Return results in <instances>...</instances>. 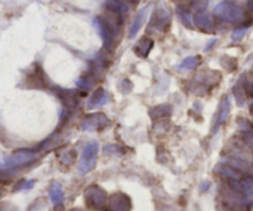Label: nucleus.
<instances>
[{"label": "nucleus", "mask_w": 253, "mask_h": 211, "mask_svg": "<svg viewBox=\"0 0 253 211\" xmlns=\"http://www.w3.org/2000/svg\"><path fill=\"white\" fill-rule=\"evenodd\" d=\"M214 16L221 21L231 22V24H240L242 22L244 27H250L252 21L246 22V14L244 9L239 4L234 1H222L217 4L214 9Z\"/></svg>", "instance_id": "1"}, {"label": "nucleus", "mask_w": 253, "mask_h": 211, "mask_svg": "<svg viewBox=\"0 0 253 211\" xmlns=\"http://www.w3.org/2000/svg\"><path fill=\"white\" fill-rule=\"evenodd\" d=\"M93 25L103 40L104 48L108 52H114L116 47V35H118L119 25L109 19H105L104 16H96L93 20Z\"/></svg>", "instance_id": "2"}, {"label": "nucleus", "mask_w": 253, "mask_h": 211, "mask_svg": "<svg viewBox=\"0 0 253 211\" xmlns=\"http://www.w3.org/2000/svg\"><path fill=\"white\" fill-rule=\"evenodd\" d=\"M170 22H172V12H170L169 7L163 2H160L151 15L150 22L147 25V31L151 34L166 32L169 29Z\"/></svg>", "instance_id": "3"}, {"label": "nucleus", "mask_w": 253, "mask_h": 211, "mask_svg": "<svg viewBox=\"0 0 253 211\" xmlns=\"http://www.w3.org/2000/svg\"><path fill=\"white\" fill-rule=\"evenodd\" d=\"M98 151H99L98 142H91L85 146L83 153H82L81 162H79V166H78L79 174L84 175L86 174V173L91 172V170L95 168Z\"/></svg>", "instance_id": "4"}, {"label": "nucleus", "mask_w": 253, "mask_h": 211, "mask_svg": "<svg viewBox=\"0 0 253 211\" xmlns=\"http://www.w3.org/2000/svg\"><path fill=\"white\" fill-rule=\"evenodd\" d=\"M84 199H85V204L89 209L98 210L105 207L108 203V195L103 188L98 187V185H91L84 193Z\"/></svg>", "instance_id": "5"}, {"label": "nucleus", "mask_w": 253, "mask_h": 211, "mask_svg": "<svg viewBox=\"0 0 253 211\" xmlns=\"http://www.w3.org/2000/svg\"><path fill=\"white\" fill-rule=\"evenodd\" d=\"M36 156L30 151H20V152L14 153L10 156L4 163H2V168H16L21 167V166L29 165L32 161H35Z\"/></svg>", "instance_id": "6"}, {"label": "nucleus", "mask_w": 253, "mask_h": 211, "mask_svg": "<svg viewBox=\"0 0 253 211\" xmlns=\"http://www.w3.org/2000/svg\"><path fill=\"white\" fill-rule=\"evenodd\" d=\"M109 124L108 118L104 114H90L86 115L82 121V128L85 131H93V130H101V128L106 127Z\"/></svg>", "instance_id": "7"}, {"label": "nucleus", "mask_w": 253, "mask_h": 211, "mask_svg": "<svg viewBox=\"0 0 253 211\" xmlns=\"http://www.w3.org/2000/svg\"><path fill=\"white\" fill-rule=\"evenodd\" d=\"M109 205L113 211H128L131 209V200L124 193H115L109 198Z\"/></svg>", "instance_id": "8"}, {"label": "nucleus", "mask_w": 253, "mask_h": 211, "mask_svg": "<svg viewBox=\"0 0 253 211\" xmlns=\"http://www.w3.org/2000/svg\"><path fill=\"white\" fill-rule=\"evenodd\" d=\"M150 7H151V4L147 5V6L142 7L141 10H138L137 14L135 15L132 22H131L130 31H128V37H130V39H133V37L138 34V31L141 30L142 25L145 24L146 17H147L148 11H150Z\"/></svg>", "instance_id": "9"}, {"label": "nucleus", "mask_w": 253, "mask_h": 211, "mask_svg": "<svg viewBox=\"0 0 253 211\" xmlns=\"http://www.w3.org/2000/svg\"><path fill=\"white\" fill-rule=\"evenodd\" d=\"M153 44H155V42H153L152 39H150V37L147 36H143L141 37L137 41V43L135 44L133 51H135V53L137 54L138 57H141V58H147L150 52L152 51Z\"/></svg>", "instance_id": "10"}, {"label": "nucleus", "mask_w": 253, "mask_h": 211, "mask_svg": "<svg viewBox=\"0 0 253 211\" xmlns=\"http://www.w3.org/2000/svg\"><path fill=\"white\" fill-rule=\"evenodd\" d=\"M193 21L198 29L207 32V34H211L214 31V24L205 12H195V15L193 16Z\"/></svg>", "instance_id": "11"}, {"label": "nucleus", "mask_w": 253, "mask_h": 211, "mask_svg": "<svg viewBox=\"0 0 253 211\" xmlns=\"http://www.w3.org/2000/svg\"><path fill=\"white\" fill-rule=\"evenodd\" d=\"M230 113V100L229 96H224L219 105V110H217V115H216V123H215L214 126V132H217L220 128V126L226 121L227 116H229Z\"/></svg>", "instance_id": "12"}, {"label": "nucleus", "mask_w": 253, "mask_h": 211, "mask_svg": "<svg viewBox=\"0 0 253 211\" xmlns=\"http://www.w3.org/2000/svg\"><path fill=\"white\" fill-rule=\"evenodd\" d=\"M109 100V95L103 88H99L91 94V96L89 98L88 100V108L89 109H96V108H100V106L105 105Z\"/></svg>", "instance_id": "13"}, {"label": "nucleus", "mask_w": 253, "mask_h": 211, "mask_svg": "<svg viewBox=\"0 0 253 211\" xmlns=\"http://www.w3.org/2000/svg\"><path fill=\"white\" fill-rule=\"evenodd\" d=\"M49 198H51V202L56 207L62 205V203H63V188H62V185L58 182H53L49 185Z\"/></svg>", "instance_id": "14"}, {"label": "nucleus", "mask_w": 253, "mask_h": 211, "mask_svg": "<svg viewBox=\"0 0 253 211\" xmlns=\"http://www.w3.org/2000/svg\"><path fill=\"white\" fill-rule=\"evenodd\" d=\"M177 16L178 19H179V21L182 22L185 27L193 29V25H192L193 16L192 14H190L189 7L185 6V5H179V6L177 7Z\"/></svg>", "instance_id": "15"}, {"label": "nucleus", "mask_w": 253, "mask_h": 211, "mask_svg": "<svg viewBox=\"0 0 253 211\" xmlns=\"http://www.w3.org/2000/svg\"><path fill=\"white\" fill-rule=\"evenodd\" d=\"M105 6L106 9L114 12H120V14L128 12V6L123 0H106Z\"/></svg>", "instance_id": "16"}, {"label": "nucleus", "mask_w": 253, "mask_h": 211, "mask_svg": "<svg viewBox=\"0 0 253 211\" xmlns=\"http://www.w3.org/2000/svg\"><path fill=\"white\" fill-rule=\"evenodd\" d=\"M202 63V57L200 56H190L187 57L182 63L179 64L180 71H193Z\"/></svg>", "instance_id": "17"}, {"label": "nucleus", "mask_w": 253, "mask_h": 211, "mask_svg": "<svg viewBox=\"0 0 253 211\" xmlns=\"http://www.w3.org/2000/svg\"><path fill=\"white\" fill-rule=\"evenodd\" d=\"M170 113H172V109H170L169 105H161L157 106V108H153L151 110V116L153 119H161V118H166V116H169Z\"/></svg>", "instance_id": "18"}, {"label": "nucleus", "mask_w": 253, "mask_h": 211, "mask_svg": "<svg viewBox=\"0 0 253 211\" xmlns=\"http://www.w3.org/2000/svg\"><path fill=\"white\" fill-rule=\"evenodd\" d=\"M190 6L195 12H205L209 6V0H190Z\"/></svg>", "instance_id": "19"}, {"label": "nucleus", "mask_w": 253, "mask_h": 211, "mask_svg": "<svg viewBox=\"0 0 253 211\" xmlns=\"http://www.w3.org/2000/svg\"><path fill=\"white\" fill-rule=\"evenodd\" d=\"M247 30H249V27H239V29H235L234 32H232V40H235V41H241L242 39L245 37V35H246Z\"/></svg>", "instance_id": "20"}, {"label": "nucleus", "mask_w": 253, "mask_h": 211, "mask_svg": "<svg viewBox=\"0 0 253 211\" xmlns=\"http://www.w3.org/2000/svg\"><path fill=\"white\" fill-rule=\"evenodd\" d=\"M35 185V180H21L15 185V190H27L31 189Z\"/></svg>", "instance_id": "21"}, {"label": "nucleus", "mask_w": 253, "mask_h": 211, "mask_svg": "<svg viewBox=\"0 0 253 211\" xmlns=\"http://www.w3.org/2000/svg\"><path fill=\"white\" fill-rule=\"evenodd\" d=\"M0 211H17V209L10 204H4L1 208H0Z\"/></svg>", "instance_id": "22"}, {"label": "nucleus", "mask_w": 253, "mask_h": 211, "mask_svg": "<svg viewBox=\"0 0 253 211\" xmlns=\"http://www.w3.org/2000/svg\"><path fill=\"white\" fill-rule=\"evenodd\" d=\"M245 89H246V91L249 93V95L252 96V98H253V83L249 84L247 86H245Z\"/></svg>", "instance_id": "23"}, {"label": "nucleus", "mask_w": 253, "mask_h": 211, "mask_svg": "<svg viewBox=\"0 0 253 211\" xmlns=\"http://www.w3.org/2000/svg\"><path fill=\"white\" fill-rule=\"evenodd\" d=\"M216 42H217V39H214V40H212V41H210L209 44H208V46L205 47V51H209L210 47H211L214 43H216Z\"/></svg>", "instance_id": "24"}, {"label": "nucleus", "mask_w": 253, "mask_h": 211, "mask_svg": "<svg viewBox=\"0 0 253 211\" xmlns=\"http://www.w3.org/2000/svg\"><path fill=\"white\" fill-rule=\"evenodd\" d=\"M247 7H249L250 11H253V0H250V1L247 2Z\"/></svg>", "instance_id": "25"}, {"label": "nucleus", "mask_w": 253, "mask_h": 211, "mask_svg": "<svg viewBox=\"0 0 253 211\" xmlns=\"http://www.w3.org/2000/svg\"><path fill=\"white\" fill-rule=\"evenodd\" d=\"M71 211H82V210H78V209H73V210H71Z\"/></svg>", "instance_id": "26"}, {"label": "nucleus", "mask_w": 253, "mask_h": 211, "mask_svg": "<svg viewBox=\"0 0 253 211\" xmlns=\"http://www.w3.org/2000/svg\"><path fill=\"white\" fill-rule=\"evenodd\" d=\"M172 1H178V0H172Z\"/></svg>", "instance_id": "27"}, {"label": "nucleus", "mask_w": 253, "mask_h": 211, "mask_svg": "<svg viewBox=\"0 0 253 211\" xmlns=\"http://www.w3.org/2000/svg\"><path fill=\"white\" fill-rule=\"evenodd\" d=\"M105 211H113V210H105Z\"/></svg>", "instance_id": "28"}]
</instances>
